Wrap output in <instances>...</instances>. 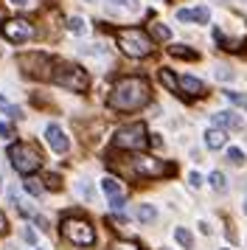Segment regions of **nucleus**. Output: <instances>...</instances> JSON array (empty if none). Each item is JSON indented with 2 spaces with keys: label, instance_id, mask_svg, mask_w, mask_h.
Returning <instances> with one entry per match:
<instances>
[{
  "label": "nucleus",
  "instance_id": "f704fd0d",
  "mask_svg": "<svg viewBox=\"0 0 247 250\" xmlns=\"http://www.w3.org/2000/svg\"><path fill=\"white\" fill-rule=\"evenodd\" d=\"M245 214H247V200H245Z\"/></svg>",
  "mask_w": 247,
  "mask_h": 250
},
{
  "label": "nucleus",
  "instance_id": "b1692460",
  "mask_svg": "<svg viewBox=\"0 0 247 250\" xmlns=\"http://www.w3.org/2000/svg\"><path fill=\"white\" fill-rule=\"evenodd\" d=\"M208 183H211V186L216 188V191H225V188H227V180H225V174H222V171H213L211 177H208Z\"/></svg>",
  "mask_w": 247,
  "mask_h": 250
},
{
  "label": "nucleus",
  "instance_id": "c756f323",
  "mask_svg": "<svg viewBox=\"0 0 247 250\" xmlns=\"http://www.w3.org/2000/svg\"><path fill=\"white\" fill-rule=\"evenodd\" d=\"M0 135H3V138H14V126L3 121V124H0Z\"/></svg>",
  "mask_w": 247,
  "mask_h": 250
},
{
  "label": "nucleus",
  "instance_id": "c9c22d12",
  "mask_svg": "<svg viewBox=\"0 0 247 250\" xmlns=\"http://www.w3.org/2000/svg\"><path fill=\"white\" fill-rule=\"evenodd\" d=\"M96 3H99V0H96Z\"/></svg>",
  "mask_w": 247,
  "mask_h": 250
},
{
  "label": "nucleus",
  "instance_id": "ddd939ff",
  "mask_svg": "<svg viewBox=\"0 0 247 250\" xmlns=\"http://www.w3.org/2000/svg\"><path fill=\"white\" fill-rule=\"evenodd\" d=\"M177 90H183L185 96H191V99H200V96H205V84H202L197 76H180Z\"/></svg>",
  "mask_w": 247,
  "mask_h": 250
},
{
  "label": "nucleus",
  "instance_id": "72a5a7b5",
  "mask_svg": "<svg viewBox=\"0 0 247 250\" xmlns=\"http://www.w3.org/2000/svg\"><path fill=\"white\" fill-rule=\"evenodd\" d=\"M242 107H247V96H242Z\"/></svg>",
  "mask_w": 247,
  "mask_h": 250
},
{
  "label": "nucleus",
  "instance_id": "f3484780",
  "mask_svg": "<svg viewBox=\"0 0 247 250\" xmlns=\"http://www.w3.org/2000/svg\"><path fill=\"white\" fill-rule=\"evenodd\" d=\"M168 54H171L174 59H188V62H194V59L200 57V54H197L194 48H188V45H171L168 48Z\"/></svg>",
  "mask_w": 247,
  "mask_h": 250
},
{
  "label": "nucleus",
  "instance_id": "f03ea898",
  "mask_svg": "<svg viewBox=\"0 0 247 250\" xmlns=\"http://www.w3.org/2000/svg\"><path fill=\"white\" fill-rule=\"evenodd\" d=\"M115 42H118V48H121L129 59H144V57H149L152 48H155V42L149 40V34L141 31V28H121V31L115 34Z\"/></svg>",
  "mask_w": 247,
  "mask_h": 250
},
{
  "label": "nucleus",
  "instance_id": "4be33fe9",
  "mask_svg": "<svg viewBox=\"0 0 247 250\" xmlns=\"http://www.w3.org/2000/svg\"><path fill=\"white\" fill-rule=\"evenodd\" d=\"M67 31L76 34V37H82L84 31H87V23H84L82 17H70V20H67Z\"/></svg>",
  "mask_w": 247,
  "mask_h": 250
},
{
  "label": "nucleus",
  "instance_id": "20e7f679",
  "mask_svg": "<svg viewBox=\"0 0 247 250\" xmlns=\"http://www.w3.org/2000/svg\"><path fill=\"white\" fill-rule=\"evenodd\" d=\"M126 171L132 174V177H141V180H152V177H163V174H171L174 166H168L163 160L152 158V155H132L129 163H126Z\"/></svg>",
  "mask_w": 247,
  "mask_h": 250
},
{
  "label": "nucleus",
  "instance_id": "9b49d317",
  "mask_svg": "<svg viewBox=\"0 0 247 250\" xmlns=\"http://www.w3.org/2000/svg\"><path fill=\"white\" fill-rule=\"evenodd\" d=\"M45 144L54 149V152H59V155H65L67 149H70V141H67V135L59 129L56 124H48L45 126Z\"/></svg>",
  "mask_w": 247,
  "mask_h": 250
},
{
  "label": "nucleus",
  "instance_id": "393cba45",
  "mask_svg": "<svg viewBox=\"0 0 247 250\" xmlns=\"http://www.w3.org/2000/svg\"><path fill=\"white\" fill-rule=\"evenodd\" d=\"M227 160L239 166V163H245V152H242V149H236V146H230V149H227Z\"/></svg>",
  "mask_w": 247,
  "mask_h": 250
},
{
  "label": "nucleus",
  "instance_id": "423d86ee",
  "mask_svg": "<svg viewBox=\"0 0 247 250\" xmlns=\"http://www.w3.org/2000/svg\"><path fill=\"white\" fill-rule=\"evenodd\" d=\"M9 160L11 166L20 171V174H34V171L42 166V155L31 146V144H11L9 146Z\"/></svg>",
  "mask_w": 247,
  "mask_h": 250
},
{
  "label": "nucleus",
  "instance_id": "a211bd4d",
  "mask_svg": "<svg viewBox=\"0 0 247 250\" xmlns=\"http://www.w3.org/2000/svg\"><path fill=\"white\" fill-rule=\"evenodd\" d=\"M110 9L121 14H135L138 12V0H110Z\"/></svg>",
  "mask_w": 247,
  "mask_h": 250
},
{
  "label": "nucleus",
  "instance_id": "f8f14e48",
  "mask_svg": "<svg viewBox=\"0 0 247 250\" xmlns=\"http://www.w3.org/2000/svg\"><path fill=\"white\" fill-rule=\"evenodd\" d=\"M211 121H213V126H219V129H242L245 126V121H242V115L239 113H233V110H219V113H213L211 115Z\"/></svg>",
  "mask_w": 247,
  "mask_h": 250
},
{
  "label": "nucleus",
  "instance_id": "6e6552de",
  "mask_svg": "<svg viewBox=\"0 0 247 250\" xmlns=\"http://www.w3.org/2000/svg\"><path fill=\"white\" fill-rule=\"evenodd\" d=\"M0 34H3V40H9V42H14V45H20V42H28V40L37 37V28H34L28 20H22V17H11V20L3 23Z\"/></svg>",
  "mask_w": 247,
  "mask_h": 250
},
{
  "label": "nucleus",
  "instance_id": "2f4dec72",
  "mask_svg": "<svg viewBox=\"0 0 247 250\" xmlns=\"http://www.w3.org/2000/svg\"><path fill=\"white\" fill-rule=\"evenodd\" d=\"M11 6H17V9H25V6H31V0H9Z\"/></svg>",
  "mask_w": 247,
  "mask_h": 250
},
{
  "label": "nucleus",
  "instance_id": "1a4fd4ad",
  "mask_svg": "<svg viewBox=\"0 0 247 250\" xmlns=\"http://www.w3.org/2000/svg\"><path fill=\"white\" fill-rule=\"evenodd\" d=\"M17 65L25 68L28 76H51V57H48V54H28V57H20Z\"/></svg>",
  "mask_w": 247,
  "mask_h": 250
},
{
  "label": "nucleus",
  "instance_id": "dca6fc26",
  "mask_svg": "<svg viewBox=\"0 0 247 250\" xmlns=\"http://www.w3.org/2000/svg\"><path fill=\"white\" fill-rule=\"evenodd\" d=\"M149 40H152V42H168V40H171V28H168V25H163V23H152L149 25Z\"/></svg>",
  "mask_w": 247,
  "mask_h": 250
},
{
  "label": "nucleus",
  "instance_id": "cd10ccee",
  "mask_svg": "<svg viewBox=\"0 0 247 250\" xmlns=\"http://www.w3.org/2000/svg\"><path fill=\"white\" fill-rule=\"evenodd\" d=\"M110 250H141V248H138L135 242H115Z\"/></svg>",
  "mask_w": 247,
  "mask_h": 250
},
{
  "label": "nucleus",
  "instance_id": "f257e3e1",
  "mask_svg": "<svg viewBox=\"0 0 247 250\" xmlns=\"http://www.w3.org/2000/svg\"><path fill=\"white\" fill-rule=\"evenodd\" d=\"M149 99H152V90L144 76H124L112 84L110 96H107V107L115 113H135V110L146 107Z\"/></svg>",
  "mask_w": 247,
  "mask_h": 250
},
{
  "label": "nucleus",
  "instance_id": "2eb2a0df",
  "mask_svg": "<svg viewBox=\"0 0 247 250\" xmlns=\"http://www.w3.org/2000/svg\"><path fill=\"white\" fill-rule=\"evenodd\" d=\"M227 144V132L219 129V126H211L208 132H205V146L208 149H222Z\"/></svg>",
  "mask_w": 247,
  "mask_h": 250
},
{
  "label": "nucleus",
  "instance_id": "6ab92c4d",
  "mask_svg": "<svg viewBox=\"0 0 247 250\" xmlns=\"http://www.w3.org/2000/svg\"><path fill=\"white\" fill-rule=\"evenodd\" d=\"M135 216H138L141 222H155L157 219V208L155 205H138V208H135Z\"/></svg>",
  "mask_w": 247,
  "mask_h": 250
},
{
  "label": "nucleus",
  "instance_id": "4468645a",
  "mask_svg": "<svg viewBox=\"0 0 247 250\" xmlns=\"http://www.w3.org/2000/svg\"><path fill=\"white\" fill-rule=\"evenodd\" d=\"M177 20H183V23H200V25H205L208 20H211V12H208L205 6H197V9H180Z\"/></svg>",
  "mask_w": 247,
  "mask_h": 250
},
{
  "label": "nucleus",
  "instance_id": "39448f33",
  "mask_svg": "<svg viewBox=\"0 0 247 250\" xmlns=\"http://www.w3.org/2000/svg\"><path fill=\"white\" fill-rule=\"evenodd\" d=\"M62 236L79 248H93L96 245V228L84 216H65L62 219Z\"/></svg>",
  "mask_w": 247,
  "mask_h": 250
},
{
  "label": "nucleus",
  "instance_id": "412c9836",
  "mask_svg": "<svg viewBox=\"0 0 247 250\" xmlns=\"http://www.w3.org/2000/svg\"><path fill=\"white\" fill-rule=\"evenodd\" d=\"M174 239H177V242H180V245H183L185 250L194 248V236H191L188 228H174Z\"/></svg>",
  "mask_w": 247,
  "mask_h": 250
},
{
  "label": "nucleus",
  "instance_id": "7c9ffc66",
  "mask_svg": "<svg viewBox=\"0 0 247 250\" xmlns=\"http://www.w3.org/2000/svg\"><path fill=\"white\" fill-rule=\"evenodd\" d=\"M188 183L194 186V188H200V186H202V177L197 174V171H191V174H188Z\"/></svg>",
  "mask_w": 247,
  "mask_h": 250
},
{
  "label": "nucleus",
  "instance_id": "0eeeda50",
  "mask_svg": "<svg viewBox=\"0 0 247 250\" xmlns=\"http://www.w3.org/2000/svg\"><path fill=\"white\" fill-rule=\"evenodd\" d=\"M112 144H115L118 149H126V152H141V149H146V144H149L146 124L135 121V124L121 126V129L112 135Z\"/></svg>",
  "mask_w": 247,
  "mask_h": 250
},
{
  "label": "nucleus",
  "instance_id": "aec40b11",
  "mask_svg": "<svg viewBox=\"0 0 247 250\" xmlns=\"http://www.w3.org/2000/svg\"><path fill=\"white\" fill-rule=\"evenodd\" d=\"M157 76H160V82H163V87H166V90L180 93V90H177V76H174L168 68H160V73H157Z\"/></svg>",
  "mask_w": 247,
  "mask_h": 250
},
{
  "label": "nucleus",
  "instance_id": "bb28decb",
  "mask_svg": "<svg viewBox=\"0 0 247 250\" xmlns=\"http://www.w3.org/2000/svg\"><path fill=\"white\" fill-rule=\"evenodd\" d=\"M216 79H222V82L233 79V70H230V68H225V65H219V68H216Z\"/></svg>",
  "mask_w": 247,
  "mask_h": 250
},
{
  "label": "nucleus",
  "instance_id": "5701e85b",
  "mask_svg": "<svg viewBox=\"0 0 247 250\" xmlns=\"http://www.w3.org/2000/svg\"><path fill=\"white\" fill-rule=\"evenodd\" d=\"M22 188H25V191H31L34 197H40V194H42V183L28 174V177H25V183H22Z\"/></svg>",
  "mask_w": 247,
  "mask_h": 250
},
{
  "label": "nucleus",
  "instance_id": "9d476101",
  "mask_svg": "<svg viewBox=\"0 0 247 250\" xmlns=\"http://www.w3.org/2000/svg\"><path fill=\"white\" fill-rule=\"evenodd\" d=\"M101 191L107 194L112 211H121L124 205H126V188H124L121 180H115V177H104V180H101Z\"/></svg>",
  "mask_w": 247,
  "mask_h": 250
},
{
  "label": "nucleus",
  "instance_id": "c85d7f7f",
  "mask_svg": "<svg viewBox=\"0 0 247 250\" xmlns=\"http://www.w3.org/2000/svg\"><path fill=\"white\" fill-rule=\"evenodd\" d=\"M22 239H25L28 245H37V230H31V228H22Z\"/></svg>",
  "mask_w": 247,
  "mask_h": 250
},
{
  "label": "nucleus",
  "instance_id": "473e14b6",
  "mask_svg": "<svg viewBox=\"0 0 247 250\" xmlns=\"http://www.w3.org/2000/svg\"><path fill=\"white\" fill-rule=\"evenodd\" d=\"M6 228H9V222H6V214H3V211H0V233H3V230H6Z\"/></svg>",
  "mask_w": 247,
  "mask_h": 250
},
{
  "label": "nucleus",
  "instance_id": "7ed1b4c3",
  "mask_svg": "<svg viewBox=\"0 0 247 250\" xmlns=\"http://www.w3.org/2000/svg\"><path fill=\"white\" fill-rule=\"evenodd\" d=\"M51 79L59 84V87H65V90H73V93H84L90 87V76L84 68H79L73 62H59L56 70L51 73Z\"/></svg>",
  "mask_w": 247,
  "mask_h": 250
},
{
  "label": "nucleus",
  "instance_id": "a878e982",
  "mask_svg": "<svg viewBox=\"0 0 247 250\" xmlns=\"http://www.w3.org/2000/svg\"><path fill=\"white\" fill-rule=\"evenodd\" d=\"M0 102H3V99H0ZM3 113H9V118H22V110H20V107L6 104V102H3Z\"/></svg>",
  "mask_w": 247,
  "mask_h": 250
}]
</instances>
